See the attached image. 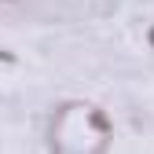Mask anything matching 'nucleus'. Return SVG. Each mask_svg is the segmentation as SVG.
I'll return each mask as SVG.
<instances>
[{
	"label": "nucleus",
	"mask_w": 154,
	"mask_h": 154,
	"mask_svg": "<svg viewBox=\"0 0 154 154\" xmlns=\"http://www.w3.org/2000/svg\"><path fill=\"white\" fill-rule=\"evenodd\" d=\"M150 44H154V29H150Z\"/></svg>",
	"instance_id": "obj_1"
}]
</instances>
